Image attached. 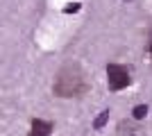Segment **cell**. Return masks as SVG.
<instances>
[{
    "instance_id": "1",
    "label": "cell",
    "mask_w": 152,
    "mask_h": 136,
    "mask_svg": "<svg viewBox=\"0 0 152 136\" xmlns=\"http://www.w3.org/2000/svg\"><path fill=\"white\" fill-rule=\"evenodd\" d=\"M52 91L57 97H80L89 91V84H86V77L80 66H64L59 68V73L55 75V84H52Z\"/></svg>"
},
{
    "instance_id": "2",
    "label": "cell",
    "mask_w": 152,
    "mask_h": 136,
    "mask_svg": "<svg viewBox=\"0 0 152 136\" xmlns=\"http://www.w3.org/2000/svg\"><path fill=\"white\" fill-rule=\"evenodd\" d=\"M132 77L129 71L121 64H107V86L109 91H123L125 86H129Z\"/></svg>"
},
{
    "instance_id": "3",
    "label": "cell",
    "mask_w": 152,
    "mask_h": 136,
    "mask_svg": "<svg viewBox=\"0 0 152 136\" xmlns=\"http://www.w3.org/2000/svg\"><path fill=\"white\" fill-rule=\"evenodd\" d=\"M52 129H55V125L50 120H43V118H34L30 125V134L27 136H50Z\"/></svg>"
},
{
    "instance_id": "4",
    "label": "cell",
    "mask_w": 152,
    "mask_h": 136,
    "mask_svg": "<svg viewBox=\"0 0 152 136\" xmlns=\"http://www.w3.org/2000/svg\"><path fill=\"white\" fill-rule=\"evenodd\" d=\"M121 136H143L141 134V129L139 127H134V125H129V123H121Z\"/></svg>"
},
{
    "instance_id": "5",
    "label": "cell",
    "mask_w": 152,
    "mask_h": 136,
    "mask_svg": "<svg viewBox=\"0 0 152 136\" xmlns=\"http://www.w3.org/2000/svg\"><path fill=\"white\" fill-rule=\"evenodd\" d=\"M107 120H109V109H104V111L100 113V116H98V118L93 120V129H102V127L107 125Z\"/></svg>"
},
{
    "instance_id": "6",
    "label": "cell",
    "mask_w": 152,
    "mask_h": 136,
    "mask_svg": "<svg viewBox=\"0 0 152 136\" xmlns=\"http://www.w3.org/2000/svg\"><path fill=\"white\" fill-rule=\"evenodd\" d=\"M132 116H134V120H143V118L148 116V107L145 104H136L132 109Z\"/></svg>"
},
{
    "instance_id": "7",
    "label": "cell",
    "mask_w": 152,
    "mask_h": 136,
    "mask_svg": "<svg viewBox=\"0 0 152 136\" xmlns=\"http://www.w3.org/2000/svg\"><path fill=\"white\" fill-rule=\"evenodd\" d=\"M148 50H150V55H152V36H150V45H148Z\"/></svg>"
},
{
    "instance_id": "8",
    "label": "cell",
    "mask_w": 152,
    "mask_h": 136,
    "mask_svg": "<svg viewBox=\"0 0 152 136\" xmlns=\"http://www.w3.org/2000/svg\"><path fill=\"white\" fill-rule=\"evenodd\" d=\"M150 36H152V32H150Z\"/></svg>"
}]
</instances>
